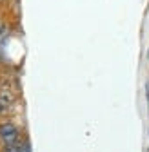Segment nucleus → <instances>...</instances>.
Instances as JSON below:
<instances>
[{"mask_svg": "<svg viewBox=\"0 0 149 152\" xmlns=\"http://www.w3.org/2000/svg\"><path fill=\"white\" fill-rule=\"evenodd\" d=\"M7 34H9V29H7V26L0 22V42H4L6 38H7Z\"/></svg>", "mask_w": 149, "mask_h": 152, "instance_id": "obj_4", "label": "nucleus"}, {"mask_svg": "<svg viewBox=\"0 0 149 152\" xmlns=\"http://www.w3.org/2000/svg\"><path fill=\"white\" fill-rule=\"evenodd\" d=\"M7 152H29V148H27V145H26V143L16 141V143H13V145H9V147H7Z\"/></svg>", "mask_w": 149, "mask_h": 152, "instance_id": "obj_3", "label": "nucleus"}, {"mask_svg": "<svg viewBox=\"0 0 149 152\" xmlns=\"http://www.w3.org/2000/svg\"><path fill=\"white\" fill-rule=\"evenodd\" d=\"M13 105V94L11 92H0V112H7Z\"/></svg>", "mask_w": 149, "mask_h": 152, "instance_id": "obj_2", "label": "nucleus"}, {"mask_svg": "<svg viewBox=\"0 0 149 152\" xmlns=\"http://www.w3.org/2000/svg\"><path fill=\"white\" fill-rule=\"evenodd\" d=\"M0 140H2L7 147L9 145H13V143H16L18 141V130H16V127L13 125V123H2L0 125Z\"/></svg>", "mask_w": 149, "mask_h": 152, "instance_id": "obj_1", "label": "nucleus"}]
</instances>
